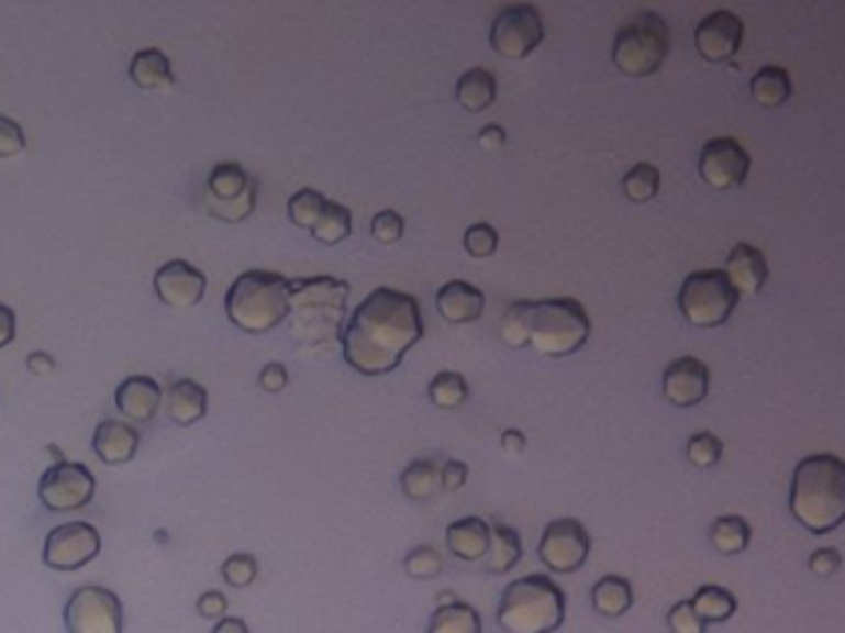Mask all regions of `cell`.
Returning <instances> with one entry per match:
<instances>
[{"mask_svg": "<svg viewBox=\"0 0 845 633\" xmlns=\"http://www.w3.org/2000/svg\"><path fill=\"white\" fill-rule=\"evenodd\" d=\"M423 334L419 300L393 287H376L344 326L342 356L356 374L374 379L399 369Z\"/></svg>", "mask_w": 845, "mask_h": 633, "instance_id": "cell-1", "label": "cell"}, {"mask_svg": "<svg viewBox=\"0 0 845 633\" xmlns=\"http://www.w3.org/2000/svg\"><path fill=\"white\" fill-rule=\"evenodd\" d=\"M349 295L352 285L332 275L290 280V312L285 322L292 340L307 352H330L336 344L342 346Z\"/></svg>", "mask_w": 845, "mask_h": 633, "instance_id": "cell-2", "label": "cell"}, {"mask_svg": "<svg viewBox=\"0 0 845 633\" xmlns=\"http://www.w3.org/2000/svg\"><path fill=\"white\" fill-rule=\"evenodd\" d=\"M789 510L803 530L829 534L845 522V460L833 453H813L791 475Z\"/></svg>", "mask_w": 845, "mask_h": 633, "instance_id": "cell-3", "label": "cell"}, {"mask_svg": "<svg viewBox=\"0 0 845 633\" xmlns=\"http://www.w3.org/2000/svg\"><path fill=\"white\" fill-rule=\"evenodd\" d=\"M290 312V277L270 270H245L225 292V314L237 330L270 334Z\"/></svg>", "mask_w": 845, "mask_h": 633, "instance_id": "cell-4", "label": "cell"}, {"mask_svg": "<svg viewBox=\"0 0 845 633\" xmlns=\"http://www.w3.org/2000/svg\"><path fill=\"white\" fill-rule=\"evenodd\" d=\"M566 619V593L546 574H530L504 587L497 626L504 633H554Z\"/></svg>", "mask_w": 845, "mask_h": 633, "instance_id": "cell-5", "label": "cell"}, {"mask_svg": "<svg viewBox=\"0 0 845 633\" xmlns=\"http://www.w3.org/2000/svg\"><path fill=\"white\" fill-rule=\"evenodd\" d=\"M591 336L586 307L574 297H546L532 302L530 346L546 359H564L581 349Z\"/></svg>", "mask_w": 845, "mask_h": 633, "instance_id": "cell-6", "label": "cell"}, {"mask_svg": "<svg viewBox=\"0 0 845 633\" xmlns=\"http://www.w3.org/2000/svg\"><path fill=\"white\" fill-rule=\"evenodd\" d=\"M672 37L663 15L643 10L629 25H623L613 40L611 59L621 75L643 79L658 73L670 55Z\"/></svg>", "mask_w": 845, "mask_h": 633, "instance_id": "cell-7", "label": "cell"}, {"mask_svg": "<svg viewBox=\"0 0 845 633\" xmlns=\"http://www.w3.org/2000/svg\"><path fill=\"white\" fill-rule=\"evenodd\" d=\"M740 295L724 270H694L685 277L678 292V307L685 322L698 330H714L730 320Z\"/></svg>", "mask_w": 845, "mask_h": 633, "instance_id": "cell-8", "label": "cell"}, {"mask_svg": "<svg viewBox=\"0 0 845 633\" xmlns=\"http://www.w3.org/2000/svg\"><path fill=\"white\" fill-rule=\"evenodd\" d=\"M205 211L223 223H241L251 218L257 203V178L241 164L223 162L211 168L205 181Z\"/></svg>", "mask_w": 845, "mask_h": 633, "instance_id": "cell-9", "label": "cell"}, {"mask_svg": "<svg viewBox=\"0 0 845 633\" xmlns=\"http://www.w3.org/2000/svg\"><path fill=\"white\" fill-rule=\"evenodd\" d=\"M67 633H122L124 631V607L122 599L112 589L85 584L73 591L67 599L65 611Z\"/></svg>", "mask_w": 845, "mask_h": 633, "instance_id": "cell-10", "label": "cell"}, {"mask_svg": "<svg viewBox=\"0 0 845 633\" xmlns=\"http://www.w3.org/2000/svg\"><path fill=\"white\" fill-rule=\"evenodd\" d=\"M544 20L532 3L507 5L490 25V47L502 59H526L544 43Z\"/></svg>", "mask_w": 845, "mask_h": 633, "instance_id": "cell-11", "label": "cell"}, {"mask_svg": "<svg viewBox=\"0 0 845 633\" xmlns=\"http://www.w3.org/2000/svg\"><path fill=\"white\" fill-rule=\"evenodd\" d=\"M37 492L49 512H75L92 502L97 480L85 463L63 460L43 473Z\"/></svg>", "mask_w": 845, "mask_h": 633, "instance_id": "cell-12", "label": "cell"}, {"mask_svg": "<svg viewBox=\"0 0 845 633\" xmlns=\"http://www.w3.org/2000/svg\"><path fill=\"white\" fill-rule=\"evenodd\" d=\"M542 564L554 574L579 571L591 554V534L579 520L562 518L544 528L540 547Z\"/></svg>", "mask_w": 845, "mask_h": 633, "instance_id": "cell-13", "label": "cell"}, {"mask_svg": "<svg viewBox=\"0 0 845 633\" xmlns=\"http://www.w3.org/2000/svg\"><path fill=\"white\" fill-rule=\"evenodd\" d=\"M102 552V534L89 522H65L49 530L43 547V562L55 571H77Z\"/></svg>", "mask_w": 845, "mask_h": 633, "instance_id": "cell-14", "label": "cell"}, {"mask_svg": "<svg viewBox=\"0 0 845 633\" xmlns=\"http://www.w3.org/2000/svg\"><path fill=\"white\" fill-rule=\"evenodd\" d=\"M698 171L714 191H734L749 178L752 156L734 136H714L702 146Z\"/></svg>", "mask_w": 845, "mask_h": 633, "instance_id": "cell-15", "label": "cell"}, {"mask_svg": "<svg viewBox=\"0 0 845 633\" xmlns=\"http://www.w3.org/2000/svg\"><path fill=\"white\" fill-rule=\"evenodd\" d=\"M744 40V23L732 10H714L694 27V47L712 65L732 63Z\"/></svg>", "mask_w": 845, "mask_h": 633, "instance_id": "cell-16", "label": "cell"}, {"mask_svg": "<svg viewBox=\"0 0 845 633\" xmlns=\"http://www.w3.org/2000/svg\"><path fill=\"white\" fill-rule=\"evenodd\" d=\"M208 277L186 260H168L154 275V292L174 310H191L205 297Z\"/></svg>", "mask_w": 845, "mask_h": 633, "instance_id": "cell-17", "label": "cell"}, {"mask_svg": "<svg viewBox=\"0 0 845 633\" xmlns=\"http://www.w3.org/2000/svg\"><path fill=\"white\" fill-rule=\"evenodd\" d=\"M710 366L698 356H680L663 371V396L678 409H692L710 393Z\"/></svg>", "mask_w": 845, "mask_h": 633, "instance_id": "cell-18", "label": "cell"}, {"mask_svg": "<svg viewBox=\"0 0 845 633\" xmlns=\"http://www.w3.org/2000/svg\"><path fill=\"white\" fill-rule=\"evenodd\" d=\"M162 396L164 391L154 376L134 374L126 376V379L116 386L114 403L126 419L148 423L156 415L158 406H162Z\"/></svg>", "mask_w": 845, "mask_h": 633, "instance_id": "cell-19", "label": "cell"}, {"mask_svg": "<svg viewBox=\"0 0 845 633\" xmlns=\"http://www.w3.org/2000/svg\"><path fill=\"white\" fill-rule=\"evenodd\" d=\"M485 292L465 280L445 282L435 295V310L447 324H472L485 312Z\"/></svg>", "mask_w": 845, "mask_h": 633, "instance_id": "cell-20", "label": "cell"}, {"mask_svg": "<svg viewBox=\"0 0 845 633\" xmlns=\"http://www.w3.org/2000/svg\"><path fill=\"white\" fill-rule=\"evenodd\" d=\"M730 282L740 297H757L769 280V263L759 247L737 243L727 257Z\"/></svg>", "mask_w": 845, "mask_h": 633, "instance_id": "cell-21", "label": "cell"}, {"mask_svg": "<svg viewBox=\"0 0 845 633\" xmlns=\"http://www.w3.org/2000/svg\"><path fill=\"white\" fill-rule=\"evenodd\" d=\"M490 522L472 514V518H463L447 524L445 547L447 552L455 554L457 559L480 562L482 557H487V549H490Z\"/></svg>", "mask_w": 845, "mask_h": 633, "instance_id": "cell-22", "label": "cell"}, {"mask_svg": "<svg viewBox=\"0 0 845 633\" xmlns=\"http://www.w3.org/2000/svg\"><path fill=\"white\" fill-rule=\"evenodd\" d=\"M138 433L134 425L124 421L107 419L94 429L92 435V448L97 458L107 465H122L129 463L138 451Z\"/></svg>", "mask_w": 845, "mask_h": 633, "instance_id": "cell-23", "label": "cell"}, {"mask_svg": "<svg viewBox=\"0 0 845 633\" xmlns=\"http://www.w3.org/2000/svg\"><path fill=\"white\" fill-rule=\"evenodd\" d=\"M455 99L465 112L480 114L487 112L497 99V79L485 67H472L460 75L455 85Z\"/></svg>", "mask_w": 845, "mask_h": 633, "instance_id": "cell-24", "label": "cell"}, {"mask_svg": "<svg viewBox=\"0 0 845 633\" xmlns=\"http://www.w3.org/2000/svg\"><path fill=\"white\" fill-rule=\"evenodd\" d=\"M208 413V391L193 379H178L168 389V415L176 425H193Z\"/></svg>", "mask_w": 845, "mask_h": 633, "instance_id": "cell-25", "label": "cell"}, {"mask_svg": "<svg viewBox=\"0 0 845 633\" xmlns=\"http://www.w3.org/2000/svg\"><path fill=\"white\" fill-rule=\"evenodd\" d=\"M593 611L605 619H621L633 607V587L621 574H605L591 589Z\"/></svg>", "mask_w": 845, "mask_h": 633, "instance_id": "cell-26", "label": "cell"}, {"mask_svg": "<svg viewBox=\"0 0 845 633\" xmlns=\"http://www.w3.org/2000/svg\"><path fill=\"white\" fill-rule=\"evenodd\" d=\"M129 77L142 89H168L174 85L171 59L158 47L138 49L132 63H129Z\"/></svg>", "mask_w": 845, "mask_h": 633, "instance_id": "cell-27", "label": "cell"}, {"mask_svg": "<svg viewBox=\"0 0 845 633\" xmlns=\"http://www.w3.org/2000/svg\"><path fill=\"white\" fill-rule=\"evenodd\" d=\"M492 534H490V549H487L485 557V571L490 574H507L516 567V562L522 559L524 547H522V537L520 532L510 524L494 522L490 524Z\"/></svg>", "mask_w": 845, "mask_h": 633, "instance_id": "cell-28", "label": "cell"}, {"mask_svg": "<svg viewBox=\"0 0 845 633\" xmlns=\"http://www.w3.org/2000/svg\"><path fill=\"white\" fill-rule=\"evenodd\" d=\"M749 92L754 102L764 109H779L781 104H787L793 95L789 69L777 65L761 67L759 73L749 79Z\"/></svg>", "mask_w": 845, "mask_h": 633, "instance_id": "cell-29", "label": "cell"}, {"mask_svg": "<svg viewBox=\"0 0 845 633\" xmlns=\"http://www.w3.org/2000/svg\"><path fill=\"white\" fill-rule=\"evenodd\" d=\"M752 542V528L742 514H720L710 524V544L722 557H737L747 552Z\"/></svg>", "mask_w": 845, "mask_h": 633, "instance_id": "cell-30", "label": "cell"}, {"mask_svg": "<svg viewBox=\"0 0 845 633\" xmlns=\"http://www.w3.org/2000/svg\"><path fill=\"white\" fill-rule=\"evenodd\" d=\"M401 490L409 500H431L437 492L443 490V480H441V468L437 463L431 458H421L405 465V470L401 473Z\"/></svg>", "mask_w": 845, "mask_h": 633, "instance_id": "cell-31", "label": "cell"}, {"mask_svg": "<svg viewBox=\"0 0 845 633\" xmlns=\"http://www.w3.org/2000/svg\"><path fill=\"white\" fill-rule=\"evenodd\" d=\"M690 603L704 623L730 621L734 613H737V607H740L737 597H734L730 589L718 587V584H704V587L694 591V597L690 599Z\"/></svg>", "mask_w": 845, "mask_h": 633, "instance_id": "cell-32", "label": "cell"}, {"mask_svg": "<svg viewBox=\"0 0 845 633\" xmlns=\"http://www.w3.org/2000/svg\"><path fill=\"white\" fill-rule=\"evenodd\" d=\"M427 633H482V617L470 603L455 601L433 611Z\"/></svg>", "mask_w": 845, "mask_h": 633, "instance_id": "cell-33", "label": "cell"}, {"mask_svg": "<svg viewBox=\"0 0 845 633\" xmlns=\"http://www.w3.org/2000/svg\"><path fill=\"white\" fill-rule=\"evenodd\" d=\"M352 227H354L352 208H346L344 203H336V201H326L322 218L316 221V225L310 233L316 243L334 247L352 235Z\"/></svg>", "mask_w": 845, "mask_h": 633, "instance_id": "cell-34", "label": "cell"}, {"mask_svg": "<svg viewBox=\"0 0 845 633\" xmlns=\"http://www.w3.org/2000/svg\"><path fill=\"white\" fill-rule=\"evenodd\" d=\"M427 399H431V403L437 406V409L455 411L470 399V386H467L463 374L441 371L427 384Z\"/></svg>", "mask_w": 845, "mask_h": 633, "instance_id": "cell-35", "label": "cell"}, {"mask_svg": "<svg viewBox=\"0 0 845 633\" xmlns=\"http://www.w3.org/2000/svg\"><path fill=\"white\" fill-rule=\"evenodd\" d=\"M660 184H663L660 168L648 164V162H641V164L631 166L629 171H625V176L621 178V188L631 203L653 201V198L660 193Z\"/></svg>", "mask_w": 845, "mask_h": 633, "instance_id": "cell-36", "label": "cell"}, {"mask_svg": "<svg viewBox=\"0 0 845 633\" xmlns=\"http://www.w3.org/2000/svg\"><path fill=\"white\" fill-rule=\"evenodd\" d=\"M326 201H330V198L322 191H316V188H300V191L292 193L290 201H287V218H290L297 227L312 231L324 213Z\"/></svg>", "mask_w": 845, "mask_h": 633, "instance_id": "cell-37", "label": "cell"}, {"mask_svg": "<svg viewBox=\"0 0 845 633\" xmlns=\"http://www.w3.org/2000/svg\"><path fill=\"white\" fill-rule=\"evenodd\" d=\"M530 332H532V302L520 300L507 307L500 324V336L507 346L512 349H522L530 346Z\"/></svg>", "mask_w": 845, "mask_h": 633, "instance_id": "cell-38", "label": "cell"}, {"mask_svg": "<svg viewBox=\"0 0 845 633\" xmlns=\"http://www.w3.org/2000/svg\"><path fill=\"white\" fill-rule=\"evenodd\" d=\"M685 453H688V460L694 465V468L708 470V468H714V465L722 460L724 443L714 433L700 431V433L690 435Z\"/></svg>", "mask_w": 845, "mask_h": 633, "instance_id": "cell-39", "label": "cell"}, {"mask_svg": "<svg viewBox=\"0 0 845 633\" xmlns=\"http://www.w3.org/2000/svg\"><path fill=\"white\" fill-rule=\"evenodd\" d=\"M463 247L475 260H485V257H492L497 247H500V233L490 223H472L463 235Z\"/></svg>", "mask_w": 845, "mask_h": 633, "instance_id": "cell-40", "label": "cell"}, {"mask_svg": "<svg viewBox=\"0 0 845 633\" xmlns=\"http://www.w3.org/2000/svg\"><path fill=\"white\" fill-rule=\"evenodd\" d=\"M443 557L437 554L435 547L431 544H423V547H415L403 559V569L411 579H435L437 574L443 571Z\"/></svg>", "mask_w": 845, "mask_h": 633, "instance_id": "cell-41", "label": "cell"}, {"mask_svg": "<svg viewBox=\"0 0 845 633\" xmlns=\"http://www.w3.org/2000/svg\"><path fill=\"white\" fill-rule=\"evenodd\" d=\"M221 574L225 584H231L235 589H245L257 579V559L247 552H235L223 562Z\"/></svg>", "mask_w": 845, "mask_h": 633, "instance_id": "cell-42", "label": "cell"}, {"mask_svg": "<svg viewBox=\"0 0 845 633\" xmlns=\"http://www.w3.org/2000/svg\"><path fill=\"white\" fill-rule=\"evenodd\" d=\"M403 233H405V218L399 211H393V208H383V211H379L371 218V235L381 245L399 243Z\"/></svg>", "mask_w": 845, "mask_h": 633, "instance_id": "cell-43", "label": "cell"}, {"mask_svg": "<svg viewBox=\"0 0 845 633\" xmlns=\"http://www.w3.org/2000/svg\"><path fill=\"white\" fill-rule=\"evenodd\" d=\"M668 629L670 633H708V623L698 617L690 601H678L668 611Z\"/></svg>", "mask_w": 845, "mask_h": 633, "instance_id": "cell-44", "label": "cell"}, {"mask_svg": "<svg viewBox=\"0 0 845 633\" xmlns=\"http://www.w3.org/2000/svg\"><path fill=\"white\" fill-rule=\"evenodd\" d=\"M25 152V134L15 119L0 114V158H13Z\"/></svg>", "mask_w": 845, "mask_h": 633, "instance_id": "cell-45", "label": "cell"}, {"mask_svg": "<svg viewBox=\"0 0 845 633\" xmlns=\"http://www.w3.org/2000/svg\"><path fill=\"white\" fill-rule=\"evenodd\" d=\"M287 384H290V371H287V366L280 362L265 364L260 374H257V386H260L265 393H282Z\"/></svg>", "mask_w": 845, "mask_h": 633, "instance_id": "cell-46", "label": "cell"}, {"mask_svg": "<svg viewBox=\"0 0 845 633\" xmlns=\"http://www.w3.org/2000/svg\"><path fill=\"white\" fill-rule=\"evenodd\" d=\"M843 557L836 547H819L816 552L809 557V569L816 574V577H833L841 569Z\"/></svg>", "mask_w": 845, "mask_h": 633, "instance_id": "cell-47", "label": "cell"}, {"mask_svg": "<svg viewBox=\"0 0 845 633\" xmlns=\"http://www.w3.org/2000/svg\"><path fill=\"white\" fill-rule=\"evenodd\" d=\"M196 609H198V613H201L203 619H218V621H221L225 613H227L225 593L218 591V589H211V591L201 593V597H198V601H196Z\"/></svg>", "mask_w": 845, "mask_h": 633, "instance_id": "cell-48", "label": "cell"}, {"mask_svg": "<svg viewBox=\"0 0 845 633\" xmlns=\"http://www.w3.org/2000/svg\"><path fill=\"white\" fill-rule=\"evenodd\" d=\"M467 475H470V468H467V463L463 460H445V465L441 468V480H443V488L447 492H457L463 488V485L467 482Z\"/></svg>", "mask_w": 845, "mask_h": 633, "instance_id": "cell-49", "label": "cell"}, {"mask_svg": "<svg viewBox=\"0 0 845 633\" xmlns=\"http://www.w3.org/2000/svg\"><path fill=\"white\" fill-rule=\"evenodd\" d=\"M477 144L482 152H497L507 144V132L500 124H487L480 134H477Z\"/></svg>", "mask_w": 845, "mask_h": 633, "instance_id": "cell-50", "label": "cell"}, {"mask_svg": "<svg viewBox=\"0 0 845 633\" xmlns=\"http://www.w3.org/2000/svg\"><path fill=\"white\" fill-rule=\"evenodd\" d=\"M15 326H18L15 312L10 310L8 304L0 302V349L15 340Z\"/></svg>", "mask_w": 845, "mask_h": 633, "instance_id": "cell-51", "label": "cell"}, {"mask_svg": "<svg viewBox=\"0 0 845 633\" xmlns=\"http://www.w3.org/2000/svg\"><path fill=\"white\" fill-rule=\"evenodd\" d=\"M500 443H502V451L507 455H522L526 451V435L522 431H516V429L502 431Z\"/></svg>", "mask_w": 845, "mask_h": 633, "instance_id": "cell-52", "label": "cell"}, {"mask_svg": "<svg viewBox=\"0 0 845 633\" xmlns=\"http://www.w3.org/2000/svg\"><path fill=\"white\" fill-rule=\"evenodd\" d=\"M27 369L37 376H49L55 371V359L47 352H33L27 356Z\"/></svg>", "mask_w": 845, "mask_h": 633, "instance_id": "cell-53", "label": "cell"}, {"mask_svg": "<svg viewBox=\"0 0 845 633\" xmlns=\"http://www.w3.org/2000/svg\"><path fill=\"white\" fill-rule=\"evenodd\" d=\"M213 633H251L247 623L237 617H223L221 621L213 626Z\"/></svg>", "mask_w": 845, "mask_h": 633, "instance_id": "cell-54", "label": "cell"}, {"mask_svg": "<svg viewBox=\"0 0 845 633\" xmlns=\"http://www.w3.org/2000/svg\"><path fill=\"white\" fill-rule=\"evenodd\" d=\"M455 593L453 591H441V597H437V607H451V603H455Z\"/></svg>", "mask_w": 845, "mask_h": 633, "instance_id": "cell-55", "label": "cell"}]
</instances>
